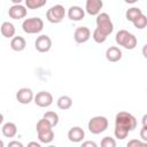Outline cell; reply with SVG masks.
Instances as JSON below:
<instances>
[{
  "label": "cell",
  "mask_w": 147,
  "mask_h": 147,
  "mask_svg": "<svg viewBox=\"0 0 147 147\" xmlns=\"http://www.w3.org/2000/svg\"><path fill=\"white\" fill-rule=\"evenodd\" d=\"M91 37V31L86 26H79L75 30L74 33V39L77 44H84Z\"/></svg>",
  "instance_id": "9c48e42d"
},
{
  "label": "cell",
  "mask_w": 147,
  "mask_h": 147,
  "mask_svg": "<svg viewBox=\"0 0 147 147\" xmlns=\"http://www.w3.org/2000/svg\"><path fill=\"white\" fill-rule=\"evenodd\" d=\"M33 98H34V95H33L32 90L28 88V87L20 88L16 93V100L22 105H29L33 100Z\"/></svg>",
  "instance_id": "ba28073f"
},
{
  "label": "cell",
  "mask_w": 147,
  "mask_h": 147,
  "mask_svg": "<svg viewBox=\"0 0 147 147\" xmlns=\"http://www.w3.org/2000/svg\"><path fill=\"white\" fill-rule=\"evenodd\" d=\"M115 126L125 129L130 132V131H133L137 127V119L130 113L119 111L115 117Z\"/></svg>",
  "instance_id": "6da1fadb"
},
{
  "label": "cell",
  "mask_w": 147,
  "mask_h": 147,
  "mask_svg": "<svg viewBox=\"0 0 147 147\" xmlns=\"http://www.w3.org/2000/svg\"><path fill=\"white\" fill-rule=\"evenodd\" d=\"M102 7H103L102 0H86L85 9H86L87 14H90L91 16L98 15Z\"/></svg>",
  "instance_id": "30bf717a"
},
{
  "label": "cell",
  "mask_w": 147,
  "mask_h": 147,
  "mask_svg": "<svg viewBox=\"0 0 147 147\" xmlns=\"http://www.w3.org/2000/svg\"><path fill=\"white\" fill-rule=\"evenodd\" d=\"M133 25L137 28V29H145L146 28V25H147V17L144 15V14H141L139 17H137L133 22Z\"/></svg>",
  "instance_id": "484cf974"
},
{
  "label": "cell",
  "mask_w": 147,
  "mask_h": 147,
  "mask_svg": "<svg viewBox=\"0 0 147 147\" xmlns=\"http://www.w3.org/2000/svg\"><path fill=\"white\" fill-rule=\"evenodd\" d=\"M140 138L145 142H147V125H142V129L140 131Z\"/></svg>",
  "instance_id": "4dcf8cb0"
},
{
  "label": "cell",
  "mask_w": 147,
  "mask_h": 147,
  "mask_svg": "<svg viewBox=\"0 0 147 147\" xmlns=\"http://www.w3.org/2000/svg\"><path fill=\"white\" fill-rule=\"evenodd\" d=\"M126 3H134V2H137V1H139V0H124Z\"/></svg>",
  "instance_id": "d590c367"
},
{
  "label": "cell",
  "mask_w": 147,
  "mask_h": 147,
  "mask_svg": "<svg viewBox=\"0 0 147 147\" xmlns=\"http://www.w3.org/2000/svg\"><path fill=\"white\" fill-rule=\"evenodd\" d=\"M96 28L105 34L109 36L114 30V24L107 13H99L96 15Z\"/></svg>",
  "instance_id": "277c9868"
},
{
  "label": "cell",
  "mask_w": 147,
  "mask_h": 147,
  "mask_svg": "<svg viewBox=\"0 0 147 147\" xmlns=\"http://www.w3.org/2000/svg\"><path fill=\"white\" fill-rule=\"evenodd\" d=\"M36 129H37V132H42V131H47V130H51L52 129V125L49 124V122L47 119H45L44 117L38 121L37 125H36Z\"/></svg>",
  "instance_id": "cb8c5ba5"
},
{
  "label": "cell",
  "mask_w": 147,
  "mask_h": 147,
  "mask_svg": "<svg viewBox=\"0 0 147 147\" xmlns=\"http://www.w3.org/2000/svg\"><path fill=\"white\" fill-rule=\"evenodd\" d=\"M85 137V132L79 126H74L68 132V138L71 142H80Z\"/></svg>",
  "instance_id": "7c38bea8"
},
{
  "label": "cell",
  "mask_w": 147,
  "mask_h": 147,
  "mask_svg": "<svg viewBox=\"0 0 147 147\" xmlns=\"http://www.w3.org/2000/svg\"><path fill=\"white\" fill-rule=\"evenodd\" d=\"M3 122V115L2 114H0V124Z\"/></svg>",
  "instance_id": "74e56055"
},
{
  "label": "cell",
  "mask_w": 147,
  "mask_h": 147,
  "mask_svg": "<svg viewBox=\"0 0 147 147\" xmlns=\"http://www.w3.org/2000/svg\"><path fill=\"white\" fill-rule=\"evenodd\" d=\"M47 0H25V6L29 9H38L46 5Z\"/></svg>",
  "instance_id": "7402d4cb"
},
{
  "label": "cell",
  "mask_w": 147,
  "mask_h": 147,
  "mask_svg": "<svg viewBox=\"0 0 147 147\" xmlns=\"http://www.w3.org/2000/svg\"><path fill=\"white\" fill-rule=\"evenodd\" d=\"M34 47H36V49H37L38 52H40V53H46V52H48V51L51 49V47H52V40H51V38H49L47 34H41V36H39V37L36 39V41H34Z\"/></svg>",
  "instance_id": "52a82bcc"
},
{
  "label": "cell",
  "mask_w": 147,
  "mask_h": 147,
  "mask_svg": "<svg viewBox=\"0 0 147 147\" xmlns=\"http://www.w3.org/2000/svg\"><path fill=\"white\" fill-rule=\"evenodd\" d=\"M10 47L13 51L15 52H22L25 49L26 47V41L23 37L21 36H17V37H13L11 38V41H10Z\"/></svg>",
  "instance_id": "9a60e30c"
},
{
  "label": "cell",
  "mask_w": 147,
  "mask_h": 147,
  "mask_svg": "<svg viewBox=\"0 0 147 147\" xmlns=\"http://www.w3.org/2000/svg\"><path fill=\"white\" fill-rule=\"evenodd\" d=\"M26 8L24 6H22L21 3L18 5H14L9 8L8 10V14L9 16L13 18V20H21V18H24L26 16Z\"/></svg>",
  "instance_id": "8fae6325"
},
{
  "label": "cell",
  "mask_w": 147,
  "mask_h": 147,
  "mask_svg": "<svg viewBox=\"0 0 147 147\" xmlns=\"http://www.w3.org/2000/svg\"><path fill=\"white\" fill-rule=\"evenodd\" d=\"M145 141H140V140H137V139H133L131 141L127 142V147H134V146H145Z\"/></svg>",
  "instance_id": "f546056e"
},
{
  "label": "cell",
  "mask_w": 147,
  "mask_h": 147,
  "mask_svg": "<svg viewBox=\"0 0 147 147\" xmlns=\"http://www.w3.org/2000/svg\"><path fill=\"white\" fill-rule=\"evenodd\" d=\"M82 146L83 147H87V146H90V147H96V144L93 142V141H85V142H83Z\"/></svg>",
  "instance_id": "d6a6232c"
},
{
  "label": "cell",
  "mask_w": 147,
  "mask_h": 147,
  "mask_svg": "<svg viewBox=\"0 0 147 147\" xmlns=\"http://www.w3.org/2000/svg\"><path fill=\"white\" fill-rule=\"evenodd\" d=\"M33 99H34V103L41 108L49 107L53 103V95L46 91H41V92L37 93V95Z\"/></svg>",
  "instance_id": "8992f818"
},
{
  "label": "cell",
  "mask_w": 147,
  "mask_h": 147,
  "mask_svg": "<svg viewBox=\"0 0 147 147\" xmlns=\"http://www.w3.org/2000/svg\"><path fill=\"white\" fill-rule=\"evenodd\" d=\"M85 16V11L79 6H71L68 10V17L71 21H80Z\"/></svg>",
  "instance_id": "4fadbf2b"
},
{
  "label": "cell",
  "mask_w": 147,
  "mask_h": 147,
  "mask_svg": "<svg viewBox=\"0 0 147 147\" xmlns=\"http://www.w3.org/2000/svg\"><path fill=\"white\" fill-rule=\"evenodd\" d=\"M88 131L93 134H100L105 132L108 127V119L105 116H95L92 117L87 124Z\"/></svg>",
  "instance_id": "7a4b0ae2"
},
{
  "label": "cell",
  "mask_w": 147,
  "mask_h": 147,
  "mask_svg": "<svg viewBox=\"0 0 147 147\" xmlns=\"http://www.w3.org/2000/svg\"><path fill=\"white\" fill-rule=\"evenodd\" d=\"M107 34H105L102 31H100L98 28L93 31V36H92V38H93V40L95 41V42H98V44H102V42H105L106 41V39H107Z\"/></svg>",
  "instance_id": "d4e9b609"
},
{
  "label": "cell",
  "mask_w": 147,
  "mask_h": 147,
  "mask_svg": "<svg viewBox=\"0 0 147 147\" xmlns=\"http://www.w3.org/2000/svg\"><path fill=\"white\" fill-rule=\"evenodd\" d=\"M65 9L62 5H55L51 7L46 13V18L51 23H60L64 18Z\"/></svg>",
  "instance_id": "5b68a950"
},
{
  "label": "cell",
  "mask_w": 147,
  "mask_h": 147,
  "mask_svg": "<svg viewBox=\"0 0 147 147\" xmlns=\"http://www.w3.org/2000/svg\"><path fill=\"white\" fill-rule=\"evenodd\" d=\"M101 146L102 147H115L116 146V141L110 137H105L101 140Z\"/></svg>",
  "instance_id": "f1b7e54d"
},
{
  "label": "cell",
  "mask_w": 147,
  "mask_h": 147,
  "mask_svg": "<svg viewBox=\"0 0 147 147\" xmlns=\"http://www.w3.org/2000/svg\"><path fill=\"white\" fill-rule=\"evenodd\" d=\"M127 134H129V131L127 130L122 129V127H118V126H115V137L117 139L123 140V139H125L127 137Z\"/></svg>",
  "instance_id": "83f0119b"
},
{
  "label": "cell",
  "mask_w": 147,
  "mask_h": 147,
  "mask_svg": "<svg viewBox=\"0 0 147 147\" xmlns=\"http://www.w3.org/2000/svg\"><path fill=\"white\" fill-rule=\"evenodd\" d=\"M44 118L49 122V124L52 125V127L56 126L57 123H59V115L55 111H46L44 114Z\"/></svg>",
  "instance_id": "44dd1931"
},
{
  "label": "cell",
  "mask_w": 147,
  "mask_h": 147,
  "mask_svg": "<svg viewBox=\"0 0 147 147\" xmlns=\"http://www.w3.org/2000/svg\"><path fill=\"white\" fill-rule=\"evenodd\" d=\"M22 29L25 33L33 34V33H39L44 29V22L39 17H31L26 18L22 23Z\"/></svg>",
  "instance_id": "3957f363"
},
{
  "label": "cell",
  "mask_w": 147,
  "mask_h": 147,
  "mask_svg": "<svg viewBox=\"0 0 147 147\" xmlns=\"http://www.w3.org/2000/svg\"><path fill=\"white\" fill-rule=\"evenodd\" d=\"M1 131H2V134L6 138H14L16 136V133H17V127H16V125L14 123L8 122V123L3 124Z\"/></svg>",
  "instance_id": "e0dca14e"
},
{
  "label": "cell",
  "mask_w": 147,
  "mask_h": 147,
  "mask_svg": "<svg viewBox=\"0 0 147 147\" xmlns=\"http://www.w3.org/2000/svg\"><path fill=\"white\" fill-rule=\"evenodd\" d=\"M28 146H34V147H40V144H38V142H29V145Z\"/></svg>",
  "instance_id": "836d02e7"
},
{
  "label": "cell",
  "mask_w": 147,
  "mask_h": 147,
  "mask_svg": "<svg viewBox=\"0 0 147 147\" xmlns=\"http://www.w3.org/2000/svg\"><path fill=\"white\" fill-rule=\"evenodd\" d=\"M8 146L9 147H23V144L22 142H20V141H10L9 144H8Z\"/></svg>",
  "instance_id": "1f68e13d"
},
{
  "label": "cell",
  "mask_w": 147,
  "mask_h": 147,
  "mask_svg": "<svg viewBox=\"0 0 147 147\" xmlns=\"http://www.w3.org/2000/svg\"><path fill=\"white\" fill-rule=\"evenodd\" d=\"M136 46H137V38H136L134 34L130 33V36H129L127 39L125 40L123 47L126 48V49H133V48H136Z\"/></svg>",
  "instance_id": "4316f807"
},
{
  "label": "cell",
  "mask_w": 147,
  "mask_h": 147,
  "mask_svg": "<svg viewBox=\"0 0 147 147\" xmlns=\"http://www.w3.org/2000/svg\"><path fill=\"white\" fill-rule=\"evenodd\" d=\"M146 119H147V115H144V117H142V125H146Z\"/></svg>",
  "instance_id": "8d00e7d4"
},
{
  "label": "cell",
  "mask_w": 147,
  "mask_h": 147,
  "mask_svg": "<svg viewBox=\"0 0 147 147\" xmlns=\"http://www.w3.org/2000/svg\"><path fill=\"white\" fill-rule=\"evenodd\" d=\"M106 59L109 62H117L122 59V51L116 46H111L106 51Z\"/></svg>",
  "instance_id": "5bb4252c"
},
{
  "label": "cell",
  "mask_w": 147,
  "mask_h": 147,
  "mask_svg": "<svg viewBox=\"0 0 147 147\" xmlns=\"http://www.w3.org/2000/svg\"><path fill=\"white\" fill-rule=\"evenodd\" d=\"M10 1H11L14 5H18V3H21L23 0H10Z\"/></svg>",
  "instance_id": "e575fe53"
},
{
  "label": "cell",
  "mask_w": 147,
  "mask_h": 147,
  "mask_svg": "<svg viewBox=\"0 0 147 147\" xmlns=\"http://www.w3.org/2000/svg\"><path fill=\"white\" fill-rule=\"evenodd\" d=\"M0 31L5 38H13L15 36V26L10 22H3L1 24Z\"/></svg>",
  "instance_id": "2e32d148"
},
{
  "label": "cell",
  "mask_w": 147,
  "mask_h": 147,
  "mask_svg": "<svg viewBox=\"0 0 147 147\" xmlns=\"http://www.w3.org/2000/svg\"><path fill=\"white\" fill-rule=\"evenodd\" d=\"M141 14H142L141 9H139V8H137V7H132V8H129V9L126 10L125 17H126L127 21L133 22V21H134L137 17H139Z\"/></svg>",
  "instance_id": "ffe728a7"
},
{
  "label": "cell",
  "mask_w": 147,
  "mask_h": 147,
  "mask_svg": "<svg viewBox=\"0 0 147 147\" xmlns=\"http://www.w3.org/2000/svg\"><path fill=\"white\" fill-rule=\"evenodd\" d=\"M56 105H57V107H59L61 110H67V109L71 108V106H72V100H71V98L68 96V95H62V96H60V98L57 99Z\"/></svg>",
  "instance_id": "ac0fdd59"
},
{
  "label": "cell",
  "mask_w": 147,
  "mask_h": 147,
  "mask_svg": "<svg viewBox=\"0 0 147 147\" xmlns=\"http://www.w3.org/2000/svg\"><path fill=\"white\" fill-rule=\"evenodd\" d=\"M38 139L40 142L42 144H49L53 141L54 139V132L53 130H47V131H42V132H38Z\"/></svg>",
  "instance_id": "d6986e66"
},
{
  "label": "cell",
  "mask_w": 147,
  "mask_h": 147,
  "mask_svg": "<svg viewBox=\"0 0 147 147\" xmlns=\"http://www.w3.org/2000/svg\"><path fill=\"white\" fill-rule=\"evenodd\" d=\"M0 147H3V141L0 140Z\"/></svg>",
  "instance_id": "f35d334b"
},
{
  "label": "cell",
  "mask_w": 147,
  "mask_h": 147,
  "mask_svg": "<svg viewBox=\"0 0 147 147\" xmlns=\"http://www.w3.org/2000/svg\"><path fill=\"white\" fill-rule=\"evenodd\" d=\"M129 36H130V32H129V31H126V30H119V31L116 33V37H115V40H116L117 45L123 46Z\"/></svg>",
  "instance_id": "603a6c76"
}]
</instances>
